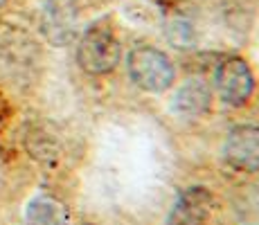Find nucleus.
<instances>
[{"instance_id": "obj_7", "label": "nucleus", "mask_w": 259, "mask_h": 225, "mask_svg": "<svg viewBox=\"0 0 259 225\" xmlns=\"http://www.w3.org/2000/svg\"><path fill=\"white\" fill-rule=\"evenodd\" d=\"M212 104V90L201 79H189L174 95V108L185 117H198L207 113Z\"/></svg>"}, {"instance_id": "obj_1", "label": "nucleus", "mask_w": 259, "mask_h": 225, "mask_svg": "<svg viewBox=\"0 0 259 225\" xmlns=\"http://www.w3.org/2000/svg\"><path fill=\"white\" fill-rule=\"evenodd\" d=\"M122 57V43L108 25H93L81 34L77 45V63L83 72L102 77L117 68Z\"/></svg>"}, {"instance_id": "obj_3", "label": "nucleus", "mask_w": 259, "mask_h": 225, "mask_svg": "<svg viewBox=\"0 0 259 225\" xmlns=\"http://www.w3.org/2000/svg\"><path fill=\"white\" fill-rule=\"evenodd\" d=\"M41 34L50 45H70L79 32V5L77 0H46L38 18Z\"/></svg>"}, {"instance_id": "obj_9", "label": "nucleus", "mask_w": 259, "mask_h": 225, "mask_svg": "<svg viewBox=\"0 0 259 225\" xmlns=\"http://www.w3.org/2000/svg\"><path fill=\"white\" fill-rule=\"evenodd\" d=\"M88 3H108V0H88Z\"/></svg>"}, {"instance_id": "obj_8", "label": "nucleus", "mask_w": 259, "mask_h": 225, "mask_svg": "<svg viewBox=\"0 0 259 225\" xmlns=\"http://www.w3.org/2000/svg\"><path fill=\"white\" fill-rule=\"evenodd\" d=\"M25 225H68V209L59 198L41 194L25 209Z\"/></svg>"}, {"instance_id": "obj_5", "label": "nucleus", "mask_w": 259, "mask_h": 225, "mask_svg": "<svg viewBox=\"0 0 259 225\" xmlns=\"http://www.w3.org/2000/svg\"><path fill=\"white\" fill-rule=\"evenodd\" d=\"M223 160L241 173L259 171V126H237L223 142Z\"/></svg>"}, {"instance_id": "obj_6", "label": "nucleus", "mask_w": 259, "mask_h": 225, "mask_svg": "<svg viewBox=\"0 0 259 225\" xmlns=\"http://www.w3.org/2000/svg\"><path fill=\"white\" fill-rule=\"evenodd\" d=\"M212 205L214 198L207 187H189L171 205L167 225H205L210 221Z\"/></svg>"}, {"instance_id": "obj_2", "label": "nucleus", "mask_w": 259, "mask_h": 225, "mask_svg": "<svg viewBox=\"0 0 259 225\" xmlns=\"http://www.w3.org/2000/svg\"><path fill=\"white\" fill-rule=\"evenodd\" d=\"M128 74L147 93H165L176 79V68L165 52L151 45H138L128 54Z\"/></svg>"}, {"instance_id": "obj_10", "label": "nucleus", "mask_w": 259, "mask_h": 225, "mask_svg": "<svg viewBox=\"0 0 259 225\" xmlns=\"http://www.w3.org/2000/svg\"><path fill=\"white\" fill-rule=\"evenodd\" d=\"M5 3H7V0H0V7H3V5H5Z\"/></svg>"}, {"instance_id": "obj_4", "label": "nucleus", "mask_w": 259, "mask_h": 225, "mask_svg": "<svg viewBox=\"0 0 259 225\" xmlns=\"http://www.w3.org/2000/svg\"><path fill=\"white\" fill-rule=\"evenodd\" d=\"M214 83L221 99L230 106H243L255 90V77L252 70L241 57H228L219 63Z\"/></svg>"}]
</instances>
